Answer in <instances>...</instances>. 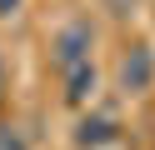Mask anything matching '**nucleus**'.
Returning a JSON list of instances; mask_svg holds the SVG:
<instances>
[{
  "label": "nucleus",
  "instance_id": "1",
  "mask_svg": "<svg viewBox=\"0 0 155 150\" xmlns=\"http://www.w3.org/2000/svg\"><path fill=\"white\" fill-rule=\"evenodd\" d=\"M50 50H55L60 75H65V70H75V65H85V60H90V50H95V25H90V20H70V25H60Z\"/></svg>",
  "mask_w": 155,
  "mask_h": 150
},
{
  "label": "nucleus",
  "instance_id": "2",
  "mask_svg": "<svg viewBox=\"0 0 155 150\" xmlns=\"http://www.w3.org/2000/svg\"><path fill=\"white\" fill-rule=\"evenodd\" d=\"M115 75H120V90H125V95L150 90V85H155V50H150V45H130V50L120 55V70H115Z\"/></svg>",
  "mask_w": 155,
  "mask_h": 150
},
{
  "label": "nucleus",
  "instance_id": "3",
  "mask_svg": "<svg viewBox=\"0 0 155 150\" xmlns=\"http://www.w3.org/2000/svg\"><path fill=\"white\" fill-rule=\"evenodd\" d=\"M115 140V120L110 115H85L80 125H75V145L80 150H100V145H110Z\"/></svg>",
  "mask_w": 155,
  "mask_h": 150
},
{
  "label": "nucleus",
  "instance_id": "4",
  "mask_svg": "<svg viewBox=\"0 0 155 150\" xmlns=\"http://www.w3.org/2000/svg\"><path fill=\"white\" fill-rule=\"evenodd\" d=\"M90 95H95V65H90V60L75 65V70H65V100L80 105V100H90Z\"/></svg>",
  "mask_w": 155,
  "mask_h": 150
},
{
  "label": "nucleus",
  "instance_id": "5",
  "mask_svg": "<svg viewBox=\"0 0 155 150\" xmlns=\"http://www.w3.org/2000/svg\"><path fill=\"white\" fill-rule=\"evenodd\" d=\"M0 150H30V145H25L20 135H0Z\"/></svg>",
  "mask_w": 155,
  "mask_h": 150
},
{
  "label": "nucleus",
  "instance_id": "6",
  "mask_svg": "<svg viewBox=\"0 0 155 150\" xmlns=\"http://www.w3.org/2000/svg\"><path fill=\"white\" fill-rule=\"evenodd\" d=\"M15 10H20V0H0V20H10Z\"/></svg>",
  "mask_w": 155,
  "mask_h": 150
},
{
  "label": "nucleus",
  "instance_id": "7",
  "mask_svg": "<svg viewBox=\"0 0 155 150\" xmlns=\"http://www.w3.org/2000/svg\"><path fill=\"white\" fill-rule=\"evenodd\" d=\"M5 90H10V70H5V60H0V100H5Z\"/></svg>",
  "mask_w": 155,
  "mask_h": 150
}]
</instances>
